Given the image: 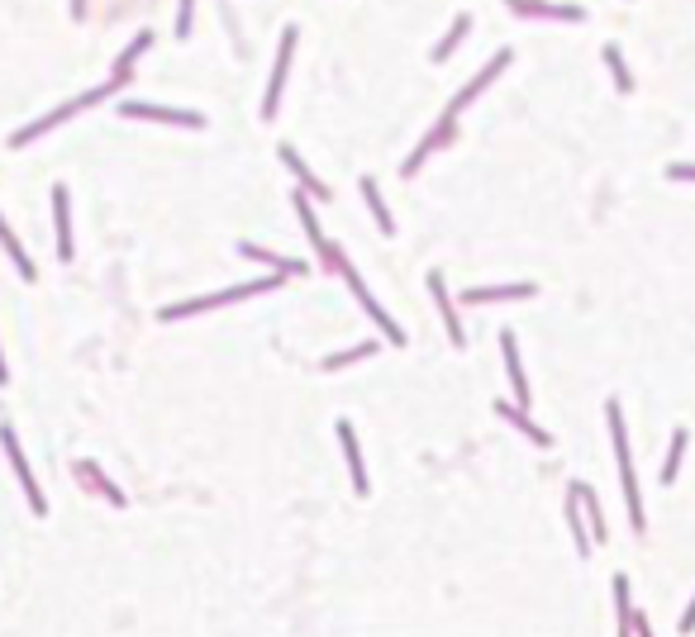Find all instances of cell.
I'll use <instances>...</instances> for the list:
<instances>
[{
	"label": "cell",
	"instance_id": "cell-6",
	"mask_svg": "<svg viewBox=\"0 0 695 637\" xmlns=\"http://www.w3.org/2000/svg\"><path fill=\"white\" fill-rule=\"evenodd\" d=\"M291 53H295V29H286V33H281V53H276V67H272L267 95H262V120H272V114H276L281 86H286V72H291Z\"/></svg>",
	"mask_w": 695,
	"mask_h": 637
},
{
	"label": "cell",
	"instance_id": "cell-22",
	"mask_svg": "<svg viewBox=\"0 0 695 637\" xmlns=\"http://www.w3.org/2000/svg\"><path fill=\"white\" fill-rule=\"evenodd\" d=\"M281 162H286L291 172L301 176V186H305L310 195H329V191H324V181H314V176H310V166L301 162V153H295V148H281Z\"/></svg>",
	"mask_w": 695,
	"mask_h": 637
},
{
	"label": "cell",
	"instance_id": "cell-28",
	"mask_svg": "<svg viewBox=\"0 0 695 637\" xmlns=\"http://www.w3.org/2000/svg\"><path fill=\"white\" fill-rule=\"evenodd\" d=\"M576 495H582V505L591 509V524H595V538H605V518H600V505H595V490L591 485H572Z\"/></svg>",
	"mask_w": 695,
	"mask_h": 637
},
{
	"label": "cell",
	"instance_id": "cell-19",
	"mask_svg": "<svg viewBox=\"0 0 695 637\" xmlns=\"http://www.w3.org/2000/svg\"><path fill=\"white\" fill-rule=\"evenodd\" d=\"M362 195H367V205H372V214H376V229H382L386 238H391V233H395V220H391V210L382 205V191H376L372 176H362Z\"/></svg>",
	"mask_w": 695,
	"mask_h": 637
},
{
	"label": "cell",
	"instance_id": "cell-11",
	"mask_svg": "<svg viewBox=\"0 0 695 637\" xmlns=\"http://www.w3.org/2000/svg\"><path fill=\"white\" fill-rule=\"evenodd\" d=\"M53 224H58V257L72 262V200H68V186H53Z\"/></svg>",
	"mask_w": 695,
	"mask_h": 637
},
{
	"label": "cell",
	"instance_id": "cell-2",
	"mask_svg": "<svg viewBox=\"0 0 695 637\" xmlns=\"http://www.w3.org/2000/svg\"><path fill=\"white\" fill-rule=\"evenodd\" d=\"M114 86H120V81H114V76H110V81H105V86H95V91H86V95H77V100H68V105H58L53 114H43V120H34V124H29V129H20V133H14V139H10V143H14V148H24V143H34V139H43V133H48V129H58L62 120H72V114H81V110H86V105H95V100H105V95H110Z\"/></svg>",
	"mask_w": 695,
	"mask_h": 637
},
{
	"label": "cell",
	"instance_id": "cell-21",
	"mask_svg": "<svg viewBox=\"0 0 695 637\" xmlns=\"http://www.w3.org/2000/svg\"><path fill=\"white\" fill-rule=\"evenodd\" d=\"M567 524H572V533H576V552H591V533H586V524H582V495L576 490H567Z\"/></svg>",
	"mask_w": 695,
	"mask_h": 637
},
{
	"label": "cell",
	"instance_id": "cell-26",
	"mask_svg": "<svg viewBox=\"0 0 695 637\" xmlns=\"http://www.w3.org/2000/svg\"><path fill=\"white\" fill-rule=\"evenodd\" d=\"M681 452H686V428H676V438H672V452H667V462H662V480H676V466H681Z\"/></svg>",
	"mask_w": 695,
	"mask_h": 637
},
{
	"label": "cell",
	"instance_id": "cell-23",
	"mask_svg": "<svg viewBox=\"0 0 695 637\" xmlns=\"http://www.w3.org/2000/svg\"><path fill=\"white\" fill-rule=\"evenodd\" d=\"M467 29H472V14H457V24L443 33V43L434 48V62H448V58H453V48L462 43V33H467Z\"/></svg>",
	"mask_w": 695,
	"mask_h": 637
},
{
	"label": "cell",
	"instance_id": "cell-29",
	"mask_svg": "<svg viewBox=\"0 0 695 637\" xmlns=\"http://www.w3.org/2000/svg\"><path fill=\"white\" fill-rule=\"evenodd\" d=\"M191 10H195V0H181V10H176V33L181 39L191 33Z\"/></svg>",
	"mask_w": 695,
	"mask_h": 637
},
{
	"label": "cell",
	"instance_id": "cell-31",
	"mask_svg": "<svg viewBox=\"0 0 695 637\" xmlns=\"http://www.w3.org/2000/svg\"><path fill=\"white\" fill-rule=\"evenodd\" d=\"M672 181H695V166H672Z\"/></svg>",
	"mask_w": 695,
	"mask_h": 637
},
{
	"label": "cell",
	"instance_id": "cell-27",
	"mask_svg": "<svg viewBox=\"0 0 695 637\" xmlns=\"http://www.w3.org/2000/svg\"><path fill=\"white\" fill-rule=\"evenodd\" d=\"M362 357H376V343H362V347H348V352H338V357H324V366H329V372H338V366H348V362H362Z\"/></svg>",
	"mask_w": 695,
	"mask_h": 637
},
{
	"label": "cell",
	"instance_id": "cell-7",
	"mask_svg": "<svg viewBox=\"0 0 695 637\" xmlns=\"http://www.w3.org/2000/svg\"><path fill=\"white\" fill-rule=\"evenodd\" d=\"M505 67H510V48H501V53H495V58H491V62L482 67V72H476V76L467 81V86H462V91L453 95V105H448V110L457 114L462 105H472V100H476V95H482V91L491 86V81H495V76H501V72H505Z\"/></svg>",
	"mask_w": 695,
	"mask_h": 637
},
{
	"label": "cell",
	"instance_id": "cell-30",
	"mask_svg": "<svg viewBox=\"0 0 695 637\" xmlns=\"http://www.w3.org/2000/svg\"><path fill=\"white\" fill-rule=\"evenodd\" d=\"M681 633H695V599L686 605V618H681Z\"/></svg>",
	"mask_w": 695,
	"mask_h": 637
},
{
	"label": "cell",
	"instance_id": "cell-18",
	"mask_svg": "<svg viewBox=\"0 0 695 637\" xmlns=\"http://www.w3.org/2000/svg\"><path fill=\"white\" fill-rule=\"evenodd\" d=\"M239 253H243V257H253V262H267V266H276L281 276H295V272H305V262H295V257H276V253H267V247H257V243H243Z\"/></svg>",
	"mask_w": 695,
	"mask_h": 637
},
{
	"label": "cell",
	"instance_id": "cell-15",
	"mask_svg": "<svg viewBox=\"0 0 695 637\" xmlns=\"http://www.w3.org/2000/svg\"><path fill=\"white\" fill-rule=\"evenodd\" d=\"M338 447L348 457V471H353L357 495H367V471H362V452H357V438H353V424H338Z\"/></svg>",
	"mask_w": 695,
	"mask_h": 637
},
{
	"label": "cell",
	"instance_id": "cell-20",
	"mask_svg": "<svg viewBox=\"0 0 695 637\" xmlns=\"http://www.w3.org/2000/svg\"><path fill=\"white\" fill-rule=\"evenodd\" d=\"M501 414H505V418H510V424H515L519 433H528V438H534L538 447H548V443H553V433H543V428H538V424H534V418H528L519 405H501Z\"/></svg>",
	"mask_w": 695,
	"mask_h": 637
},
{
	"label": "cell",
	"instance_id": "cell-10",
	"mask_svg": "<svg viewBox=\"0 0 695 637\" xmlns=\"http://www.w3.org/2000/svg\"><path fill=\"white\" fill-rule=\"evenodd\" d=\"M505 5L519 10V14H534V20H567V24L586 20L582 5H553V0H505Z\"/></svg>",
	"mask_w": 695,
	"mask_h": 637
},
{
	"label": "cell",
	"instance_id": "cell-13",
	"mask_svg": "<svg viewBox=\"0 0 695 637\" xmlns=\"http://www.w3.org/2000/svg\"><path fill=\"white\" fill-rule=\"evenodd\" d=\"M501 352H505V372H510V385H515V399H519V405H528V381H524V366H519L515 333H501Z\"/></svg>",
	"mask_w": 695,
	"mask_h": 637
},
{
	"label": "cell",
	"instance_id": "cell-4",
	"mask_svg": "<svg viewBox=\"0 0 695 637\" xmlns=\"http://www.w3.org/2000/svg\"><path fill=\"white\" fill-rule=\"evenodd\" d=\"M329 266H334V272H338V276L348 281V291H353V295L362 300V310H367V314L376 318V324H382V328H386V338H391L395 347H401V343H405V333H401V328H395V324H391V318H386V310H382V305H376V300H372V291H367V281H362V276L353 272V262H348L343 253H334V262H329Z\"/></svg>",
	"mask_w": 695,
	"mask_h": 637
},
{
	"label": "cell",
	"instance_id": "cell-5",
	"mask_svg": "<svg viewBox=\"0 0 695 637\" xmlns=\"http://www.w3.org/2000/svg\"><path fill=\"white\" fill-rule=\"evenodd\" d=\"M129 120H153V124H181V129H201L205 114L195 110H167V105H143V100H129L124 105Z\"/></svg>",
	"mask_w": 695,
	"mask_h": 637
},
{
	"label": "cell",
	"instance_id": "cell-16",
	"mask_svg": "<svg viewBox=\"0 0 695 637\" xmlns=\"http://www.w3.org/2000/svg\"><path fill=\"white\" fill-rule=\"evenodd\" d=\"M538 286L534 281H515V286H476V291H467V300L472 305H486V300H528Z\"/></svg>",
	"mask_w": 695,
	"mask_h": 637
},
{
	"label": "cell",
	"instance_id": "cell-25",
	"mask_svg": "<svg viewBox=\"0 0 695 637\" xmlns=\"http://www.w3.org/2000/svg\"><path fill=\"white\" fill-rule=\"evenodd\" d=\"M605 62H609V72H615V86H619V91H634V76H628V67H624V58H619L615 43L605 48Z\"/></svg>",
	"mask_w": 695,
	"mask_h": 637
},
{
	"label": "cell",
	"instance_id": "cell-1",
	"mask_svg": "<svg viewBox=\"0 0 695 637\" xmlns=\"http://www.w3.org/2000/svg\"><path fill=\"white\" fill-rule=\"evenodd\" d=\"M609 418V433H615V462H619V485H624V499H628V524L643 533V499H638V480H634V457H628V438H624V414L619 405L609 399L605 405Z\"/></svg>",
	"mask_w": 695,
	"mask_h": 637
},
{
	"label": "cell",
	"instance_id": "cell-9",
	"mask_svg": "<svg viewBox=\"0 0 695 637\" xmlns=\"http://www.w3.org/2000/svg\"><path fill=\"white\" fill-rule=\"evenodd\" d=\"M0 443H5V452H10V466H14V476H20L24 495H29V505H34V514H43V495H39V485H34V471H29V462H24V452H20V438H14V428H0Z\"/></svg>",
	"mask_w": 695,
	"mask_h": 637
},
{
	"label": "cell",
	"instance_id": "cell-12",
	"mask_svg": "<svg viewBox=\"0 0 695 637\" xmlns=\"http://www.w3.org/2000/svg\"><path fill=\"white\" fill-rule=\"evenodd\" d=\"M429 291H434V300H438V314H443V324H448L453 347H462V343H467V333H462V324H457V310H453L448 286H443V276H438V272H429Z\"/></svg>",
	"mask_w": 695,
	"mask_h": 637
},
{
	"label": "cell",
	"instance_id": "cell-32",
	"mask_svg": "<svg viewBox=\"0 0 695 637\" xmlns=\"http://www.w3.org/2000/svg\"><path fill=\"white\" fill-rule=\"evenodd\" d=\"M0 381H5V362H0Z\"/></svg>",
	"mask_w": 695,
	"mask_h": 637
},
{
	"label": "cell",
	"instance_id": "cell-3",
	"mask_svg": "<svg viewBox=\"0 0 695 637\" xmlns=\"http://www.w3.org/2000/svg\"><path fill=\"white\" fill-rule=\"evenodd\" d=\"M281 286V276H267V281H248V286H234V291H220V295H201V300H186V305H167L162 318H191V314H205V310H220V305H234V300H248L257 291H272Z\"/></svg>",
	"mask_w": 695,
	"mask_h": 637
},
{
	"label": "cell",
	"instance_id": "cell-14",
	"mask_svg": "<svg viewBox=\"0 0 695 637\" xmlns=\"http://www.w3.org/2000/svg\"><path fill=\"white\" fill-rule=\"evenodd\" d=\"M0 247H5V253H10V262H14V272H20L24 281H39V266H34V257H29V253H24V247H20V238H14V233H10V224H5V214H0Z\"/></svg>",
	"mask_w": 695,
	"mask_h": 637
},
{
	"label": "cell",
	"instance_id": "cell-24",
	"mask_svg": "<svg viewBox=\"0 0 695 637\" xmlns=\"http://www.w3.org/2000/svg\"><path fill=\"white\" fill-rule=\"evenodd\" d=\"M615 605H619V637H634V609H628V580L615 576Z\"/></svg>",
	"mask_w": 695,
	"mask_h": 637
},
{
	"label": "cell",
	"instance_id": "cell-8",
	"mask_svg": "<svg viewBox=\"0 0 695 637\" xmlns=\"http://www.w3.org/2000/svg\"><path fill=\"white\" fill-rule=\"evenodd\" d=\"M453 133H457V114L448 110V114H443V120L434 124V133H429V139H424V143L415 148V153H410V157H405V166H401V172H405V176H415V172H420V166H424V157H429V153H438V148H443V143H448V139H453Z\"/></svg>",
	"mask_w": 695,
	"mask_h": 637
},
{
	"label": "cell",
	"instance_id": "cell-17",
	"mask_svg": "<svg viewBox=\"0 0 695 637\" xmlns=\"http://www.w3.org/2000/svg\"><path fill=\"white\" fill-rule=\"evenodd\" d=\"M148 48H153V33H139V39H134V43H129L124 53H120V62H114V72H110L114 81H120V86L129 81V72H134V62H139V58L148 53Z\"/></svg>",
	"mask_w": 695,
	"mask_h": 637
}]
</instances>
